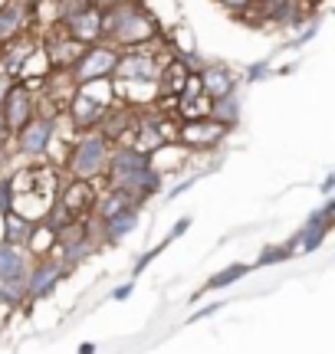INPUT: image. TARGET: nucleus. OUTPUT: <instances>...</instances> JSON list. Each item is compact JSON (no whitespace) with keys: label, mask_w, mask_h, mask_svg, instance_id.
<instances>
[{"label":"nucleus","mask_w":335,"mask_h":354,"mask_svg":"<svg viewBox=\"0 0 335 354\" xmlns=\"http://www.w3.org/2000/svg\"><path fill=\"white\" fill-rule=\"evenodd\" d=\"M102 37L116 50H138L161 39V24L152 10H145L142 0H122L102 10Z\"/></svg>","instance_id":"f257e3e1"},{"label":"nucleus","mask_w":335,"mask_h":354,"mask_svg":"<svg viewBox=\"0 0 335 354\" xmlns=\"http://www.w3.org/2000/svg\"><path fill=\"white\" fill-rule=\"evenodd\" d=\"M105 187H116L132 194L138 203L152 201L158 190H161V174L152 167V158L132 145H118L109 154V167H105Z\"/></svg>","instance_id":"f03ea898"},{"label":"nucleus","mask_w":335,"mask_h":354,"mask_svg":"<svg viewBox=\"0 0 335 354\" xmlns=\"http://www.w3.org/2000/svg\"><path fill=\"white\" fill-rule=\"evenodd\" d=\"M60 171L56 165H24L20 171H13L7 177V184H10V194H13V210L26 220H33L39 223L46 210L53 207L56 201V187H60Z\"/></svg>","instance_id":"7ed1b4c3"},{"label":"nucleus","mask_w":335,"mask_h":354,"mask_svg":"<svg viewBox=\"0 0 335 354\" xmlns=\"http://www.w3.org/2000/svg\"><path fill=\"white\" fill-rule=\"evenodd\" d=\"M112 141L105 138L102 131H79L73 145L66 148L63 171L66 177H82V180H99L109 167V154H112Z\"/></svg>","instance_id":"20e7f679"},{"label":"nucleus","mask_w":335,"mask_h":354,"mask_svg":"<svg viewBox=\"0 0 335 354\" xmlns=\"http://www.w3.org/2000/svg\"><path fill=\"white\" fill-rule=\"evenodd\" d=\"M116 102V92H112V82L109 79H96V82H82L76 88V95L66 109V118L76 131H92L99 128L102 115L109 112V105Z\"/></svg>","instance_id":"39448f33"},{"label":"nucleus","mask_w":335,"mask_h":354,"mask_svg":"<svg viewBox=\"0 0 335 354\" xmlns=\"http://www.w3.org/2000/svg\"><path fill=\"white\" fill-rule=\"evenodd\" d=\"M26 269L30 256L24 246L0 243V299L10 305H20L26 299Z\"/></svg>","instance_id":"423d86ee"},{"label":"nucleus","mask_w":335,"mask_h":354,"mask_svg":"<svg viewBox=\"0 0 335 354\" xmlns=\"http://www.w3.org/2000/svg\"><path fill=\"white\" fill-rule=\"evenodd\" d=\"M53 138H56V118L33 115V118L13 135L10 151L24 154V158H30V161H39V158H50Z\"/></svg>","instance_id":"0eeeda50"},{"label":"nucleus","mask_w":335,"mask_h":354,"mask_svg":"<svg viewBox=\"0 0 335 354\" xmlns=\"http://www.w3.org/2000/svg\"><path fill=\"white\" fill-rule=\"evenodd\" d=\"M116 59H118V50L112 43H92L82 50L73 69H69V76L76 79V86L82 82H96V79H112L116 73Z\"/></svg>","instance_id":"6e6552de"},{"label":"nucleus","mask_w":335,"mask_h":354,"mask_svg":"<svg viewBox=\"0 0 335 354\" xmlns=\"http://www.w3.org/2000/svg\"><path fill=\"white\" fill-rule=\"evenodd\" d=\"M99 180H82V177H66L56 187V203L63 207L73 220H86L96 207V197H99Z\"/></svg>","instance_id":"1a4fd4ad"},{"label":"nucleus","mask_w":335,"mask_h":354,"mask_svg":"<svg viewBox=\"0 0 335 354\" xmlns=\"http://www.w3.org/2000/svg\"><path fill=\"white\" fill-rule=\"evenodd\" d=\"M37 30V7L26 0H3L0 3V50L13 39Z\"/></svg>","instance_id":"9d476101"},{"label":"nucleus","mask_w":335,"mask_h":354,"mask_svg":"<svg viewBox=\"0 0 335 354\" xmlns=\"http://www.w3.org/2000/svg\"><path fill=\"white\" fill-rule=\"evenodd\" d=\"M56 24H60V30H63L66 37H73L76 43H82V46L105 43V37H102V10H99V7H82V10L63 13Z\"/></svg>","instance_id":"9b49d317"},{"label":"nucleus","mask_w":335,"mask_h":354,"mask_svg":"<svg viewBox=\"0 0 335 354\" xmlns=\"http://www.w3.org/2000/svg\"><path fill=\"white\" fill-rule=\"evenodd\" d=\"M230 128L214 122V118H194V122H181L178 128V145L188 151H210L227 138Z\"/></svg>","instance_id":"f8f14e48"},{"label":"nucleus","mask_w":335,"mask_h":354,"mask_svg":"<svg viewBox=\"0 0 335 354\" xmlns=\"http://www.w3.org/2000/svg\"><path fill=\"white\" fill-rule=\"evenodd\" d=\"M69 266L63 259H53V256H43V259H33L30 269H26V299H46L60 279L66 276Z\"/></svg>","instance_id":"ddd939ff"},{"label":"nucleus","mask_w":335,"mask_h":354,"mask_svg":"<svg viewBox=\"0 0 335 354\" xmlns=\"http://www.w3.org/2000/svg\"><path fill=\"white\" fill-rule=\"evenodd\" d=\"M39 50H43V56H46L50 69H73V63L82 56L86 46L76 43L73 37H66L63 30H60V24H53L50 33H46V37H39Z\"/></svg>","instance_id":"4468645a"},{"label":"nucleus","mask_w":335,"mask_h":354,"mask_svg":"<svg viewBox=\"0 0 335 354\" xmlns=\"http://www.w3.org/2000/svg\"><path fill=\"white\" fill-rule=\"evenodd\" d=\"M0 112H3V122L10 128V135H17V131L37 115V92H30V88L20 86V82H13L10 92L0 102Z\"/></svg>","instance_id":"2eb2a0df"},{"label":"nucleus","mask_w":335,"mask_h":354,"mask_svg":"<svg viewBox=\"0 0 335 354\" xmlns=\"http://www.w3.org/2000/svg\"><path fill=\"white\" fill-rule=\"evenodd\" d=\"M197 79H201V92H204L207 99H224V95L237 92V76H233L230 66H224V63L201 66Z\"/></svg>","instance_id":"dca6fc26"},{"label":"nucleus","mask_w":335,"mask_h":354,"mask_svg":"<svg viewBox=\"0 0 335 354\" xmlns=\"http://www.w3.org/2000/svg\"><path fill=\"white\" fill-rule=\"evenodd\" d=\"M332 214H335V203L329 201L323 210H319V214H312L309 223L296 233V240H293L296 246H293V250H316V246L329 236V230H332Z\"/></svg>","instance_id":"f3484780"},{"label":"nucleus","mask_w":335,"mask_h":354,"mask_svg":"<svg viewBox=\"0 0 335 354\" xmlns=\"http://www.w3.org/2000/svg\"><path fill=\"white\" fill-rule=\"evenodd\" d=\"M188 76H191L188 63L174 53V56H171L168 63H161V69H158V95H181Z\"/></svg>","instance_id":"a211bd4d"},{"label":"nucleus","mask_w":335,"mask_h":354,"mask_svg":"<svg viewBox=\"0 0 335 354\" xmlns=\"http://www.w3.org/2000/svg\"><path fill=\"white\" fill-rule=\"evenodd\" d=\"M129 207H142V203L135 201L132 194H125V190L105 187L102 194L96 197V207H92V216H96V220H109V216L122 214V210H129Z\"/></svg>","instance_id":"6ab92c4d"},{"label":"nucleus","mask_w":335,"mask_h":354,"mask_svg":"<svg viewBox=\"0 0 335 354\" xmlns=\"http://www.w3.org/2000/svg\"><path fill=\"white\" fill-rule=\"evenodd\" d=\"M135 227H138V207H129V210L109 216V220H99V233H102L105 243H118L122 236H129Z\"/></svg>","instance_id":"aec40b11"},{"label":"nucleus","mask_w":335,"mask_h":354,"mask_svg":"<svg viewBox=\"0 0 335 354\" xmlns=\"http://www.w3.org/2000/svg\"><path fill=\"white\" fill-rule=\"evenodd\" d=\"M56 230H50L43 220L39 223H33V230H30V236H26V243H24V250H26V256L30 259H43V256H53L56 253Z\"/></svg>","instance_id":"412c9836"},{"label":"nucleus","mask_w":335,"mask_h":354,"mask_svg":"<svg viewBox=\"0 0 335 354\" xmlns=\"http://www.w3.org/2000/svg\"><path fill=\"white\" fill-rule=\"evenodd\" d=\"M30 230H33V220L20 216L17 210L3 214V243H7V246H24L26 236H30Z\"/></svg>","instance_id":"4be33fe9"},{"label":"nucleus","mask_w":335,"mask_h":354,"mask_svg":"<svg viewBox=\"0 0 335 354\" xmlns=\"http://www.w3.org/2000/svg\"><path fill=\"white\" fill-rule=\"evenodd\" d=\"M210 118L220 122V125L233 128L240 122V102L237 95H224V99H210Z\"/></svg>","instance_id":"5701e85b"},{"label":"nucleus","mask_w":335,"mask_h":354,"mask_svg":"<svg viewBox=\"0 0 335 354\" xmlns=\"http://www.w3.org/2000/svg\"><path fill=\"white\" fill-rule=\"evenodd\" d=\"M178 118L181 122H194V118H210V99L204 92H197L191 99H178Z\"/></svg>","instance_id":"b1692460"},{"label":"nucleus","mask_w":335,"mask_h":354,"mask_svg":"<svg viewBox=\"0 0 335 354\" xmlns=\"http://www.w3.org/2000/svg\"><path fill=\"white\" fill-rule=\"evenodd\" d=\"M246 272H250V266H244V263L227 266L224 272H217V276H210V279H207V286H204V289H207V292H210V289H224V286H230V282H237V279H244Z\"/></svg>","instance_id":"393cba45"},{"label":"nucleus","mask_w":335,"mask_h":354,"mask_svg":"<svg viewBox=\"0 0 335 354\" xmlns=\"http://www.w3.org/2000/svg\"><path fill=\"white\" fill-rule=\"evenodd\" d=\"M60 10H56V20L63 17V13H73V10H82V7H96V0H53Z\"/></svg>","instance_id":"a878e982"},{"label":"nucleus","mask_w":335,"mask_h":354,"mask_svg":"<svg viewBox=\"0 0 335 354\" xmlns=\"http://www.w3.org/2000/svg\"><path fill=\"white\" fill-rule=\"evenodd\" d=\"M289 256H293V250H289V246H273V250H266V253L260 256V266L283 263V259H289Z\"/></svg>","instance_id":"bb28decb"},{"label":"nucleus","mask_w":335,"mask_h":354,"mask_svg":"<svg viewBox=\"0 0 335 354\" xmlns=\"http://www.w3.org/2000/svg\"><path fill=\"white\" fill-rule=\"evenodd\" d=\"M13 210V194H10V184H7V177H0V216L10 214Z\"/></svg>","instance_id":"cd10ccee"},{"label":"nucleus","mask_w":335,"mask_h":354,"mask_svg":"<svg viewBox=\"0 0 335 354\" xmlns=\"http://www.w3.org/2000/svg\"><path fill=\"white\" fill-rule=\"evenodd\" d=\"M217 3H220V7H224L227 13H233V17H240V13H244L246 7L253 3V0H217Z\"/></svg>","instance_id":"c85d7f7f"},{"label":"nucleus","mask_w":335,"mask_h":354,"mask_svg":"<svg viewBox=\"0 0 335 354\" xmlns=\"http://www.w3.org/2000/svg\"><path fill=\"white\" fill-rule=\"evenodd\" d=\"M10 141H13V135H10V128H7V122H3V112H0V154L10 151Z\"/></svg>","instance_id":"c756f323"},{"label":"nucleus","mask_w":335,"mask_h":354,"mask_svg":"<svg viewBox=\"0 0 335 354\" xmlns=\"http://www.w3.org/2000/svg\"><path fill=\"white\" fill-rule=\"evenodd\" d=\"M246 76H250V82H257V79H263V76H266V63L250 66V73H246Z\"/></svg>","instance_id":"7c9ffc66"},{"label":"nucleus","mask_w":335,"mask_h":354,"mask_svg":"<svg viewBox=\"0 0 335 354\" xmlns=\"http://www.w3.org/2000/svg\"><path fill=\"white\" fill-rule=\"evenodd\" d=\"M129 295H132V282H125V286H118V289L112 292V299H118V302H125Z\"/></svg>","instance_id":"2f4dec72"},{"label":"nucleus","mask_w":335,"mask_h":354,"mask_svg":"<svg viewBox=\"0 0 335 354\" xmlns=\"http://www.w3.org/2000/svg\"><path fill=\"white\" fill-rule=\"evenodd\" d=\"M10 86H13V79L7 76V73H0V102H3V95L10 92Z\"/></svg>","instance_id":"473e14b6"},{"label":"nucleus","mask_w":335,"mask_h":354,"mask_svg":"<svg viewBox=\"0 0 335 354\" xmlns=\"http://www.w3.org/2000/svg\"><path fill=\"white\" fill-rule=\"evenodd\" d=\"M217 308H220V305H207L204 312H201V315H194V318H191V322H201V318H207V315H214V312H217Z\"/></svg>","instance_id":"72a5a7b5"},{"label":"nucleus","mask_w":335,"mask_h":354,"mask_svg":"<svg viewBox=\"0 0 335 354\" xmlns=\"http://www.w3.org/2000/svg\"><path fill=\"white\" fill-rule=\"evenodd\" d=\"M79 354H96V344L86 342V344H79Z\"/></svg>","instance_id":"f704fd0d"},{"label":"nucleus","mask_w":335,"mask_h":354,"mask_svg":"<svg viewBox=\"0 0 335 354\" xmlns=\"http://www.w3.org/2000/svg\"><path fill=\"white\" fill-rule=\"evenodd\" d=\"M302 3H306V7H309V10H316V7H323L325 0H302Z\"/></svg>","instance_id":"c9c22d12"},{"label":"nucleus","mask_w":335,"mask_h":354,"mask_svg":"<svg viewBox=\"0 0 335 354\" xmlns=\"http://www.w3.org/2000/svg\"><path fill=\"white\" fill-rule=\"evenodd\" d=\"M26 3H33V7H39V3H43V0H26Z\"/></svg>","instance_id":"e433bc0d"},{"label":"nucleus","mask_w":335,"mask_h":354,"mask_svg":"<svg viewBox=\"0 0 335 354\" xmlns=\"http://www.w3.org/2000/svg\"><path fill=\"white\" fill-rule=\"evenodd\" d=\"M253 3H263V0H253Z\"/></svg>","instance_id":"4c0bfd02"},{"label":"nucleus","mask_w":335,"mask_h":354,"mask_svg":"<svg viewBox=\"0 0 335 354\" xmlns=\"http://www.w3.org/2000/svg\"><path fill=\"white\" fill-rule=\"evenodd\" d=\"M0 302H3V299H0Z\"/></svg>","instance_id":"58836bf2"}]
</instances>
